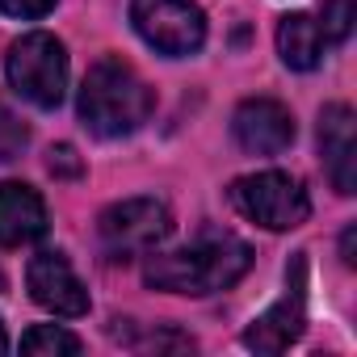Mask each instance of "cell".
Here are the masks:
<instances>
[{"label": "cell", "mask_w": 357, "mask_h": 357, "mask_svg": "<svg viewBox=\"0 0 357 357\" xmlns=\"http://www.w3.org/2000/svg\"><path fill=\"white\" fill-rule=\"evenodd\" d=\"M248 269H252V248L240 236L202 231L194 244L176 248V252H155L143 265V278H147V286L168 290V294L206 298V294L231 290Z\"/></svg>", "instance_id": "6da1fadb"}, {"label": "cell", "mask_w": 357, "mask_h": 357, "mask_svg": "<svg viewBox=\"0 0 357 357\" xmlns=\"http://www.w3.org/2000/svg\"><path fill=\"white\" fill-rule=\"evenodd\" d=\"M155 109V93L147 80L122 59H97L80 84V118L97 139L135 135Z\"/></svg>", "instance_id": "7a4b0ae2"}, {"label": "cell", "mask_w": 357, "mask_h": 357, "mask_svg": "<svg viewBox=\"0 0 357 357\" xmlns=\"http://www.w3.org/2000/svg\"><path fill=\"white\" fill-rule=\"evenodd\" d=\"M227 198H231V206L244 219L261 223L265 231H294L311 215V198H307L303 181H298V176H290V172H278V168L236 176L231 190H227Z\"/></svg>", "instance_id": "3957f363"}, {"label": "cell", "mask_w": 357, "mask_h": 357, "mask_svg": "<svg viewBox=\"0 0 357 357\" xmlns=\"http://www.w3.org/2000/svg\"><path fill=\"white\" fill-rule=\"evenodd\" d=\"M5 72H9V84L17 89V97H26L38 109H55L68 93V51L47 30L22 34L9 47Z\"/></svg>", "instance_id": "277c9868"}, {"label": "cell", "mask_w": 357, "mask_h": 357, "mask_svg": "<svg viewBox=\"0 0 357 357\" xmlns=\"http://www.w3.org/2000/svg\"><path fill=\"white\" fill-rule=\"evenodd\" d=\"M172 231V211L160 198H126L101 211L97 219V236L105 257L114 261H130V257H147L155 252Z\"/></svg>", "instance_id": "5b68a950"}, {"label": "cell", "mask_w": 357, "mask_h": 357, "mask_svg": "<svg viewBox=\"0 0 357 357\" xmlns=\"http://www.w3.org/2000/svg\"><path fill=\"white\" fill-rule=\"evenodd\" d=\"M130 22L160 55H194L206 43V13L194 0H130Z\"/></svg>", "instance_id": "8992f818"}, {"label": "cell", "mask_w": 357, "mask_h": 357, "mask_svg": "<svg viewBox=\"0 0 357 357\" xmlns=\"http://www.w3.org/2000/svg\"><path fill=\"white\" fill-rule=\"evenodd\" d=\"M26 286H30V298L51 311V315H63V319H80L89 315V290L80 282V273L72 269V261L55 248L38 252L26 269Z\"/></svg>", "instance_id": "52a82bcc"}, {"label": "cell", "mask_w": 357, "mask_h": 357, "mask_svg": "<svg viewBox=\"0 0 357 357\" xmlns=\"http://www.w3.org/2000/svg\"><path fill=\"white\" fill-rule=\"evenodd\" d=\"M303 328H307V294H303V257H298L294 278H286V294L248 324L244 344L257 353H286L303 336Z\"/></svg>", "instance_id": "ba28073f"}, {"label": "cell", "mask_w": 357, "mask_h": 357, "mask_svg": "<svg viewBox=\"0 0 357 357\" xmlns=\"http://www.w3.org/2000/svg\"><path fill=\"white\" fill-rule=\"evenodd\" d=\"M231 135L248 155H278L294 143V118L273 97H248L231 118Z\"/></svg>", "instance_id": "9c48e42d"}, {"label": "cell", "mask_w": 357, "mask_h": 357, "mask_svg": "<svg viewBox=\"0 0 357 357\" xmlns=\"http://www.w3.org/2000/svg\"><path fill=\"white\" fill-rule=\"evenodd\" d=\"M319 151L336 194H353L357 190V118L349 105L332 101L319 109Z\"/></svg>", "instance_id": "30bf717a"}, {"label": "cell", "mask_w": 357, "mask_h": 357, "mask_svg": "<svg viewBox=\"0 0 357 357\" xmlns=\"http://www.w3.org/2000/svg\"><path fill=\"white\" fill-rule=\"evenodd\" d=\"M47 231V202L22 181H0V244L22 248Z\"/></svg>", "instance_id": "8fae6325"}, {"label": "cell", "mask_w": 357, "mask_h": 357, "mask_svg": "<svg viewBox=\"0 0 357 357\" xmlns=\"http://www.w3.org/2000/svg\"><path fill=\"white\" fill-rule=\"evenodd\" d=\"M278 55L294 72H311L324 59V30L307 13H286L278 22Z\"/></svg>", "instance_id": "7c38bea8"}, {"label": "cell", "mask_w": 357, "mask_h": 357, "mask_svg": "<svg viewBox=\"0 0 357 357\" xmlns=\"http://www.w3.org/2000/svg\"><path fill=\"white\" fill-rule=\"evenodd\" d=\"M22 349L30 357H76L80 353V336L59 328V324H38L22 336Z\"/></svg>", "instance_id": "4fadbf2b"}, {"label": "cell", "mask_w": 357, "mask_h": 357, "mask_svg": "<svg viewBox=\"0 0 357 357\" xmlns=\"http://www.w3.org/2000/svg\"><path fill=\"white\" fill-rule=\"evenodd\" d=\"M357 22V0H324V43H344Z\"/></svg>", "instance_id": "5bb4252c"}, {"label": "cell", "mask_w": 357, "mask_h": 357, "mask_svg": "<svg viewBox=\"0 0 357 357\" xmlns=\"http://www.w3.org/2000/svg\"><path fill=\"white\" fill-rule=\"evenodd\" d=\"M26 143H30V126L9 109V105H0V160H17L22 151H26Z\"/></svg>", "instance_id": "9a60e30c"}, {"label": "cell", "mask_w": 357, "mask_h": 357, "mask_svg": "<svg viewBox=\"0 0 357 357\" xmlns=\"http://www.w3.org/2000/svg\"><path fill=\"white\" fill-rule=\"evenodd\" d=\"M47 168H51V176H80V172H84V164H80V155H76V147H72V143L51 147Z\"/></svg>", "instance_id": "2e32d148"}, {"label": "cell", "mask_w": 357, "mask_h": 357, "mask_svg": "<svg viewBox=\"0 0 357 357\" xmlns=\"http://www.w3.org/2000/svg\"><path fill=\"white\" fill-rule=\"evenodd\" d=\"M55 9V0H0V13L22 17V22H38Z\"/></svg>", "instance_id": "e0dca14e"}, {"label": "cell", "mask_w": 357, "mask_h": 357, "mask_svg": "<svg viewBox=\"0 0 357 357\" xmlns=\"http://www.w3.org/2000/svg\"><path fill=\"white\" fill-rule=\"evenodd\" d=\"M143 349H194V336H185V332H155V336H147L143 340Z\"/></svg>", "instance_id": "ac0fdd59"}, {"label": "cell", "mask_w": 357, "mask_h": 357, "mask_svg": "<svg viewBox=\"0 0 357 357\" xmlns=\"http://www.w3.org/2000/svg\"><path fill=\"white\" fill-rule=\"evenodd\" d=\"M340 261H344V265H353V227L340 236Z\"/></svg>", "instance_id": "d6986e66"}, {"label": "cell", "mask_w": 357, "mask_h": 357, "mask_svg": "<svg viewBox=\"0 0 357 357\" xmlns=\"http://www.w3.org/2000/svg\"><path fill=\"white\" fill-rule=\"evenodd\" d=\"M0 353H9V332H5V324H0Z\"/></svg>", "instance_id": "ffe728a7"}, {"label": "cell", "mask_w": 357, "mask_h": 357, "mask_svg": "<svg viewBox=\"0 0 357 357\" xmlns=\"http://www.w3.org/2000/svg\"><path fill=\"white\" fill-rule=\"evenodd\" d=\"M0 290H5V273H0Z\"/></svg>", "instance_id": "44dd1931"}]
</instances>
